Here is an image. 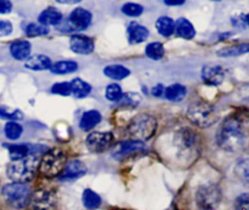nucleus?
<instances>
[{"instance_id": "obj_1", "label": "nucleus", "mask_w": 249, "mask_h": 210, "mask_svg": "<svg viewBox=\"0 0 249 210\" xmlns=\"http://www.w3.org/2000/svg\"><path fill=\"white\" fill-rule=\"evenodd\" d=\"M217 144L225 152L236 153L244 148L247 142V136L244 133L242 123L234 120L233 118H229L222 122L216 135Z\"/></svg>"}, {"instance_id": "obj_2", "label": "nucleus", "mask_w": 249, "mask_h": 210, "mask_svg": "<svg viewBox=\"0 0 249 210\" xmlns=\"http://www.w3.org/2000/svg\"><path fill=\"white\" fill-rule=\"evenodd\" d=\"M39 158L36 155H31L20 161H13L6 168L8 177L14 182L27 183L28 181L35 177L36 171L39 168Z\"/></svg>"}, {"instance_id": "obj_3", "label": "nucleus", "mask_w": 249, "mask_h": 210, "mask_svg": "<svg viewBox=\"0 0 249 210\" xmlns=\"http://www.w3.org/2000/svg\"><path fill=\"white\" fill-rule=\"evenodd\" d=\"M1 195L9 207L14 209H23L31 202L32 193L27 183L13 182L1 188Z\"/></svg>"}, {"instance_id": "obj_4", "label": "nucleus", "mask_w": 249, "mask_h": 210, "mask_svg": "<svg viewBox=\"0 0 249 210\" xmlns=\"http://www.w3.org/2000/svg\"><path fill=\"white\" fill-rule=\"evenodd\" d=\"M157 127L158 122L152 115L140 114L131 120L128 125V132L131 136H133V140L145 142L155 135Z\"/></svg>"}, {"instance_id": "obj_5", "label": "nucleus", "mask_w": 249, "mask_h": 210, "mask_svg": "<svg viewBox=\"0 0 249 210\" xmlns=\"http://www.w3.org/2000/svg\"><path fill=\"white\" fill-rule=\"evenodd\" d=\"M187 116L195 125L202 128L210 127L213 123L216 122V114L214 106L204 100H198L192 103L187 111Z\"/></svg>"}, {"instance_id": "obj_6", "label": "nucleus", "mask_w": 249, "mask_h": 210, "mask_svg": "<svg viewBox=\"0 0 249 210\" xmlns=\"http://www.w3.org/2000/svg\"><path fill=\"white\" fill-rule=\"evenodd\" d=\"M66 166V155L60 149H50L43 155L39 163V170L42 175L47 177H59Z\"/></svg>"}, {"instance_id": "obj_7", "label": "nucleus", "mask_w": 249, "mask_h": 210, "mask_svg": "<svg viewBox=\"0 0 249 210\" xmlns=\"http://www.w3.org/2000/svg\"><path fill=\"white\" fill-rule=\"evenodd\" d=\"M222 199L219 186L214 183H207L200 186L196 193V203L200 210H215Z\"/></svg>"}, {"instance_id": "obj_8", "label": "nucleus", "mask_w": 249, "mask_h": 210, "mask_svg": "<svg viewBox=\"0 0 249 210\" xmlns=\"http://www.w3.org/2000/svg\"><path fill=\"white\" fill-rule=\"evenodd\" d=\"M93 20L92 14L83 8H76L71 11L69 20L66 22L68 32L71 31H85L90 26Z\"/></svg>"}, {"instance_id": "obj_9", "label": "nucleus", "mask_w": 249, "mask_h": 210, "mask_svg": "<svg viewBox=\"0 0 249 210\" xmlns=\"http://www.w3.org/2000/svg\"><path fill=\"white\" fill-rule=\"evenodd\" d=\"M32 210H56L55 193L48 190H39L31 198Z\"/></svg>"}, {"instance_id": "obj_10", "label": "nucleus", "mask_w": 249, "mask_h": 210, "mask_svg": "<svg viewBox=\"0 0 249 210\" xmlns=\"http://www.w3.org/2000/svg\"><path fill=\"white\" fill-rule=\"evenodd\" d=\"M114 142V135L111 132H93L86 138V143L90 152L102 153Z\"/></svg>"}, {"instance_id": "obj_11", "label": "nucleus", "mask_w": 249, "mask_h": 210, "mask_svg": "<svg viewBox=\"0 0 249 210\" xmlns=\"http://www.w3.org/2000/svg\"><path fill=\"white\" fill-rule=\"evenodd\" d=\"M144 149V142H141V140H127L114 145V148L111 150V155L114 159L120 160V159H124V157H128V155L135 154V153L142 152Z\"/></svg>"}, {"instance_id": "obj_12", "label": "nucleus", "mask_w": 249, "mask_h": 210, "mask_svg": "<svg viewBox=\"0 0 249 210\" xmlns=\"http://www.w3.org/2000/svg\"><path fill=\"white\" fill-rule=\"evenodd\" d=\"M87 174V166L83 161L78 160V159H72L69 163H66L65 169L60 174L59 180L62 182H71V181H76L78 178L83 177Z\"/></svg>"}, {"instance_id": "obj_13", "label": "nucleus", "mask_w": 249, "mask_h": 210, "mask_svg": "<svg viewBox=\"0 0 249 210\" xmlns=\"http://www.w3.org/2000/svg\"><path fill=\"white\" fill-rule=\"evenodd\" d=\"M225 70L219 65H205L202 69V80L208 86H220L225 80Z\"/></svg>"}, {"instance_id": "obj_14", "label": "nucleus", "mask_w": 249, "mask_h": 210, "mask_svg": "<svg viewBox=\"0 0 249 210\" xmlns=\"http://www.w3.org/2000/svg\"><path fill=\"white\" fill-rule=\"evenodd\" d=\"M70 49L76 54L88 55L94 50V40L87 35H75L70 38Z\"/></svg>"}, {"instance_id": "obj_15", "label": "nucleus", "mask_w": 249, "mask_h": 210, "mask_svg": "<svg viewBox=\"0 0 249 210\" xmlns=\"http://www.w3.org/2000/svg\"><path fill=\"white\" fill-rule=\"evenodd\" d=\"M31 52H32V45L26 39L15 40L10 44V54L15 60L27 61L31 58Z\"/></svg>"}, {"instance_id": "obj_16", "label": "nucleus", "mask_w": 249, "mask_h": 210, "mask_svg": "<svg viewBox=\"0 0 249 210\" xmlns=\"http://www.w3.org/2000/svg\"><path fill=\"white\" fill-rule=\"evenodd\" d=\"M128 42L131 44H141L149 37V31L145 26L140 25L137 22H131L127 28Z\"/></svg>"}, {"instance_id": "obj_17", "label": "nucleus", "mask_w": 249, "mask_h": 210, "mask_svg": "<svg viewBox=\"0 0 249 210\" xmlns=\"http://www.w3.org/2000/svg\"><path fill=\"white\" fill-rule=\"evenodd\" d=\"M62 14L55 8H48L43 10L38 16V22L39 25L49 27V26H60L62 22Z\"/></svg>"}, {"instance_id": "obj_18", "label": "nucleus", "mask_w": 249, "mask_h": 210, "mask_svg": "<svg viewBox=\"0 0 249 210\" xmlns=\"http://www.w3.org/2000/svg\"><path fill=\"white\" fill-rule=\"evenodd\" d=\"M52 66V59L48 55H44V54H38V55L31 56L25 63V68L32 71L50 70Z\"/></svg>"}, {"instance_id": "obj_19", "label": "nucleus", "mask_w": 249, "mask_h": 210, "mask_svg": "<svg viewBox=\"0 0 249 210\" xmlns=\"http://www.w3.org/2000/svg\"><path fill=\"white\" fill-rule=\"evenodd\" d=\"M175 32L183 39H193L196 37V28L190 21L184 18H179L175 22Z\"/></svg>"}, {"instance_id": "obj_20", "label": "nucleus", "mask_w": 249, "mask_h": 210, "mask_svg": "<svg viewBox=\"0 0 249 210\" xmlns=\"http://www.w3.org/2000/svg\"><path fill=\"white\" fill-rule=\"evenodd\" d=\"M102 121V114L98 110H88L82 115L80 120V128L82 131H90L99 125Z\"/></svg>"}, {"instance_id": "obj_21", "label": "nucleus", "mask_w": 249, "mask_h": 210, "mask_svg": "<svg viewBox=\"0 0 249 210\" xmlns=\"http://www.w3.org/2000/svg\"><path fill=\"white\" fill-rule=\"evenodd\" d=\"M177 145L182 150H191L197 145V136L191 130H182L177 133Z\"/></svg>"}, {"instance_id": "obj_22", "label": "nucleus", "mask_w": 249, "mask_h": 210, "mask_svg": "<svg viewBox=\"0 0 249 210\" xmlns=\"http://www.w3.org/2000/svg\"><path fill=\"white\" fill-rule=\"evenodd\" d=\"M247 52H249V43H242V44L221 48L217 52V55L220 58H234V56L243 55V54H247Z\"/></svg>"}, {"instance_id": "obj_23", "label": "nucleus", "mask_w": 249, "mask_h": 210, "mask_svg": "<svg viewBox=\"0 0 249 210\" xmlns=\"http://www.w3.org/2000/svg\"><path fill=\"white\" fill-rule=\"evenodd\" d=\"M103 72H104V75L107 76V77L111 78V80L121 81L124 80V78H127L128 76H130L131 71L128 70L126 66L115 64V65H107Z\"/></svg>"}, {"instance_id": "obj_24", "label": "nucleus", "mask_w": 249, "mask_h": 210, "mask_svg": "<svg viewBox=\"0 0 249 210\" xmlns=\"http://www.w3.org/2000/svg\"><path fill=\"white\" fill-rule=\"evenodd\" d=\"M155 27L158 33L165 38L171 37L175 33V22L169 16H160L155 22Z\"/></svg>"}, {"instance_id": "obj_25", "label": "nucleus", "mask_w": 249, "mask_h": 210, "mask_svg": "<svg viewBox=\"0 0 249 210\" xmlns=\"http://www.w3.org/2000/svg\"><path fill=\"white\" fill-rule=\"evenodd\" d=\"M71 85V90H72V95L77 99H83V98L88 97L89 93L92 92V87H90L89 83H87L86 81L81 80V78H75L70 82Z\"/></svg>"}, {"instance_id": "obj_26", "label": "nucleus", "mask_w": 249, "mask_h": 210, "mask_svg": "<svg viewBox=\"0 0 249 210\" xmlns=\"http://www.w3.org/2000/svg\"><path fill=\"white\" fill-rule=\"evenodd\" d=\"M187 95V88L184 86L179 85V83H175V85L169 86L165 88L164 97L170 102H181L184 99Z\"/></svg>"}, {"instance_id": "obj_27", "label": "nucleus", "mask_w": 249, "mask_h": 210, "mask_svg": "<svg viewBox=\"0 0 249 210\" xmlns=\"http://www.w3.org/2000/svg\"><path fill=\"white\" fill-rule=\"evenodd\" d=\"M77 70L78 64L72 60L57 61V63L53 64L52 69H50V71L55 75H69V73H72Z\"/></svg>"}, {"instance_id": "obj_28", "label": "nucleus", "mask_w": 249, "mask_h": 210, "mask_svg": "<svg viewBox=\"0 0 249 210\" xmlns=\"http://www.w3.org/2000/svg\"><path fill=\"white\" fill-rule=\"evenodd\" d=\"M82 202L83 205H85L87 209L95 210L102 205V198H100V195L98 194V193H95L94 191L87 188V190H85V192H83L82 194Z\"/></svg>"}, {"instance_id": "obj_29", "label": "nucleus", "mask_w": 249, "mask_h": 210, "mask_svg": "<svg viewBox=\"0 0 249 210\" xmlns=\"http://www.w3.org/2000/svg\"><path fill=\"white\" fill-rule=\"evenodd\" d=\"M234 174L244 183H249V158H243L237 161Z\"/></svg>"}, {"instance_id": "obj_30", "label": "nucleus", "mask_w": 249, "mask_h": 210, "mask_svg": "<svg viewBox=\"0 0 249 210\" xmlns=\"http://www.w3.org/2000/svg\"><path fill=\"white\" fill-rule=\"evenodd\" d=\"M164 45L159 42H152L145 47V55L152 60H160L161 58H164Z\"/></svg>"}, {"instance_id": "obj_31", "label": "nucleus", "mask_w": 249, "mask_h": 210, "mask_svg": "<svg viewBox=\"0 0 249 210\" xmlns=\"http://www.w3.org/2000/svg\"><path fill=\"white\" fill-rule=\"evenodd\" d=\"M23 132V127L16 121H8L4 127V133H5L6 138L10 140H16L21 137Z\"/></svg>"}, {"instance_id": "obj_32", "label": "nucleus", "mask_w": 249, "mask_h": 210, "mask_svg": "<svg viewBox=\"0 0 249 210\" xmlns=\"http://www.w3.org/2000/svg\"><path fill=\"white\" fill-rule=\"evenodd\" d=\"M141 103V95L138 93H124L122 94V98L120 99L119 105L122 108H136Z\"/></svg>"}, {"instance_id": "obj_33", "label": "nucleus", "mask_w": 249, "mask_h": 210, "mask_svg": "<svg viewBox=\"0 0 249 210\" xmlns=\"http://www.w3.org/2000/svg\"><path fill=\"white\" fill-rule=\"evenodd\" d=\"M25 33L27 37L33 38V37H40V35H47L49 33V28L45 27V26L39 25V23H30V25L26 26Z\"/></svg>"}, {"instance_id": "obj_34", "label": "nucleus", "mask_w": 249, "mask_h": 210, "mask_svg": "<svg viewBox=\"0 0 249 210\" xmlns=\"http://www.w3.org/2000/svg\"><path fill=\"white\" fill-rule=\"evenodd\" d=\"M0 119H4V120L9 121H16L18 122V120H22L23 119V113L18 110V109L10 110L6 106H0Z\"/></svg>"}, {"instance_id": "obj_35", "label": "nucleus", "mask_w": 249, "mask_h": 210, "mask_svg": "<svg viewBox=\"0 0 249 210\" xmlns=\"http://www.w3.org/2000/svg\"><path fill=\"white\" fill-rule=\"evenodd\" d=\"M122 89L117 83H111L107 87V90H105V97H107V100L110 102L119 103L120 99L122 98Z\"/></svg>"}, {"instance_id": "obj_36", "label": "nucleus", "mask_w": 249, "mask_h": 210, "mask_svg": "<svg viewBox=\"0 0 249 210\" xmlns=\"http://www.w3.org/2000/svg\"><path fill=\"white\" fill-rule=\"evenodd\" d=\"M143 11H144L143 6L136 3H127L122 6V13L124 15L130 16V18H138V16L142 15Z\"/></svg>"}, {"instance_id": "obj_37", "label": "nucleus", "mask_w": 249, "mask_h": 210, "mask_svg": "<svg viewBox=\"0 0 249 210\" xmlns=\"http://www.w3.org/2000/svg\"><path fill=\"white\" fill-rule=\"evenodd\" d=\"M52 93L53 94L57 95H64V97H68V95L72 94V90H71V85L70 82H59L53 85L52 87Z\"/></svg>"}, {"instance_id": "obj_38", "label": "nucleus", "mask_w": 249, "mask_h": 210, "mask_svg": "<svg viewBox=\"0 0 249 210\" xmlns=\"http://www.w3.org/2000/svg\"><path fill=\"white\" fill-rule=\"evenodd\" d=\"M236 210H249V193H242L234 200Z\"/></svg>"}, {"instance_id": "obj_39", "label": "nucleus", "mask_w": 249, "mask_h": 210, "mask_svg": "<svg viewBox=\"0 0 249 210\" xmlns=\"http://www.w3.org/2000/svg\"><path fill=\"white\" fill-rule=\"evenodd\" d=\"M13 23L8 20H0V35H9L13 32Z\"/></svg>"}, {"instance_id": "obj_40", "label": "nucleus", "mask_w": 249, "mask_h": 210, "mask_svg": "<svg viewBox=\"0 0 249 210\" xmlns=\"http://www.w3.org/2000/svg\"><path fill=\"white\" fill-rule=\"evenodd\" d=\"M234 120L238 121L239 123L244 122V121H248L249 120V110L248 109H239L238 111L236 113V115L232 116Z\"/></svg>"}, {"instance_id": "obj_41", "label": "nucleus", "mask_w": 249, "mask_h": 210, "mask_svg": "<svg viewBox=\"0 0 249 210\" xmlns=\"http://www.w3.org/2000/svg\"><path fill=\"white\" fill-rule=\"evenodd\" d=\"M13 10V3L9 0H0V14L5 15V14L11 13Z\"/></svg>"}, {"instance_id": "obj_42", "label": "nucleus", "mask_w": 249, "mask_h": 210, "mask_svg": "<svg viewBox=\"0 0 249 210\" xmlns=\"http://www.w3.org/2000/svg\"><path fill=\"white\" fill-rule=\"evenodd\" d=\"M152 94L154 95V97H157V98L164 97V94H165L164 86H162V85H157V86H155V87L152 89Z\"/></svg>"}, {"instance_id": "obj_43", "label": "nucleus", "mask_w": 249, "mask_h": 210, "mask_svg": "<svg viewBox=\"0 0 249 210\" xmlns=\"http://www.w3.org/2000/svg\"><path fill=\"white\" fill-rule=\"evenodd\" d=\"M165 5H169V6H181L183 5L184 1L183 0H172V1H169V0H166V1H164Z\"/></svg>"}, {"instance_id": "obj_44", "label": "nucleus", "mask_w": 249, "mask_h": 210, "mask_svg": "<svg viewBox=\"0 0 249 210\" xmlns=\"http://www.w3.org/2000/svg\"><path fill=\"white\" fill-rule=\"evenodd\" d=\"M244 21H246V25L249 26V14H248V15L244 16Z\"/></svg>"}]
</instances>
